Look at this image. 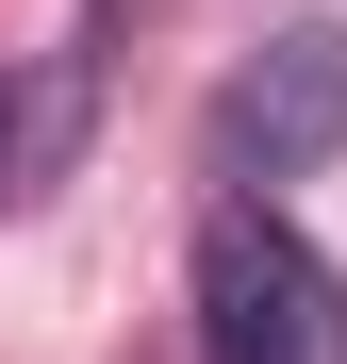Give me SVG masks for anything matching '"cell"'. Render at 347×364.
Listing matches in <instances>:
<instances>
[{"mask_svg":"<svg viewBox=\"0 0 347 364\" xmlns=\"http://www.w3.org/2000/svg\"><path fill=\"white\" fill-rule=\"evenodd\" d=\"M199 348H215V364H347V282H331L265 199H231V215L199 232Z\"/></svg>","mask_w":347,"mask_h":364,"instance_id":"obj_1","label":"cell"},{"mask_svg":"<svg viewBox=\"0 0 347 364\" xmlns=\"http://www.w3.org/2000/svg\"><path fill=\"white\" fill-rule=\"evenodd\" d=\"M331 133H347V33H265L248 67H231V100H215V149H231V182H314L331 166Z\"/></svg>","mask_w":347,"mask_h":364,"instance_id":"obj_2","label":"cell"},{"mask_svg":"<svg viewBox=\"0 0 347 364\" xmlns=\"http://www.w3.org/2000/svg\"><path fill=\"white\" fill-rule=\"evenodd\" d=\"M17 199H33V116L0 100V215H17Z\"/></svg>","mask_w":347,"mask_h":364,"instance_id":"obj_3","label":"cell"}]
</instances>
